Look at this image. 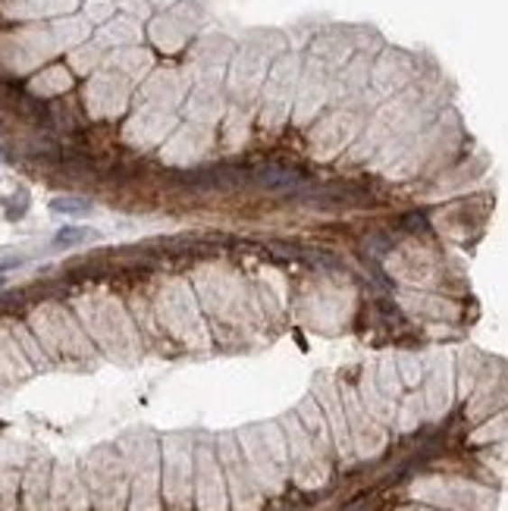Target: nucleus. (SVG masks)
<instances>
[{
  "instance_id": "obj_1",
  "label": "nucleus",
  "mask_w": 508,
  "mask_h": 511,
  "mask_svg": "<svg viewBox=\"0 0 508 511\" xmlns=\"http://www.w3.org/2000/svg\"><path fill=\"white\" fill-rule=\"evenodd\" d=\"M72 85V73L66 67H57V63H44L35 76L29 78V85H23L29 95L42 97V101H54V97H63Z\"/></svg>"
},
{
  "instance_id": "obj_2",
  "label": "nucleus",
  "mask_w": 508,
  "mask_h": 511,
  "mask_svg": "<svg viewBox=\"0 0 508 511\" xmlns=\"http://www.w3.org/2000/svg\"><path fill=\"white\" fill-rule=\"evenodd\" d=\"M252 186H261L267 192H299L308 186V176L295 167H257L252 173Z\"/></svg>"
},
{
  "instance_id": "obj_3",
  "label": "nucleus",
  "mask_w": 508,
  "mask_h": 511,
  "mask_svg": "<svg viewBox=\"0 0 508 511\" xmlns=\"http://www.w3.org/2000/svg\"><path fill=\"white\" fill-rule=\"evenodd\" d=\"M51 211L66 214V217H82V214L91 211V201L88 198H54L51 201Z\"/></svg>"
},
{
  "instance_id": "obj_4",
  "label": "nucleus",
  "mask_w": 508,
  "mask_h": 511,
  "mask_svg": "<svg viewBox=\"0 0 508 511\" xmlns=\"http://www.w3.org/2000/svg\"><path fill=\"white\" fill-rule=\"evenodd\" d=\"M95 229H85V226H66L54 235V248H72L79 245L82 239H95Z\"/></svg>"
},
{
  "instance_id": "obj_5",
  "label": "nucleus",
  "mask_w": 508,
  "mask_h": 511,
  "mask_svg": "<svg viewBox=\"0 0 508 511\" xmlns=\"http://www.w3.org/2000/svg\"><path fill=\"white\" fill-rule=\"evenodd\" d=\"M25 207H29V198H25V195H19V201L10 198V201H6V217H10V220H19V217L25 214Z\"/></svg>"
},
{
  "instance_id": "obj_6",
  "label": "nucleus",
  "mask_w": 508,
  "mask_h": 511,
  "mask_svg": "<svg viewBox=\"0 0 508 511\" xmlns=\"http://www.w3.org/2000/svg\"><path fill=\"white\" fill-rule=\"evenodd\" d=\"M355 69H358V60L348 63V69L342 67V78H352ZM361 88H365V82H346V85H342V95H355V91H361Z\"/></svg>"
},
{
  "instance_id": "obj_7",
  "label": "nucleus",
  "mask_w": 508,
  "mask_h": 511,
  "mask_svg": "<svg viewBox=\"0 0 508 511\" xmlns=\"http://www.w3.org/2000/svg\"><path fill=\"white\" fill-rule=\"evenodd\" d=\"M4 286H6V279H4V277H0V289H4Z\"/></svg>"
}]
</instances>
